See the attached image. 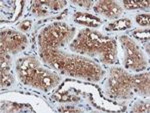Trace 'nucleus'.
<instances>
[{"label": "nucleus", "instance_id": "1", "mask_svg": "<svg viewBox=\"0 0 150 113\" xmlns=\"http://www.w3.org/2000/svg\"><path fill=\"white\" fill-rule=\"evenodd\" d=\"M76 20L79 21V22H84V23H88L91 24V25L95 26L96 24L99 22V20L95 19L92 16H89V15H82V14H78L76 17Z\"/></svg>", "mask_w": 150, "mask_h": 113}, {"label": "nucleus", "instance_id": "2", "mask_svg": "<svg viewBox=\"0 0 150 113\" xmlns=\"http://www.w3.org/2000/svg\"><path fill=\"white\" fill-rule=\"evenodd\" d=\"M129 24H130V21L129 20H119V21H117V22H115V23H112V24H110V26H109V28L108 29H116V30H118V29H124V28H126L129 26Z\"/></svg>", "mask_w": 150, "mask_h": 113}, {"label": "nucleus", "instance_id": "3", "mask_svg": "<svg viewBox=\"0 0 150 113\" xmlns=\"http://www.w3.org/2000/svg\"><path fill=\"white\" fill-rule=\"evenodd\" d=\"M137 22L142 25H147L149 23V16L148 15H140L137 17Z\"/></svg>", "mask_w": 150, "mask_h": 113}, {"label": "nucleus", "instance_id": "4", "mask_svg": "<svg viewBox=\"0 0 150 113\" xmlns=\"http://www.w3.org/2000/svg\"><path fill=\"white\" fill-rule=\"evenodd\" d=\"M29 25H30V22H24V23H22L20 25V28H21V29H23V30H26V29H28V28H29Z\"/></svg>", "mask_w": 150, "mask_h": 113}]
</instances>
